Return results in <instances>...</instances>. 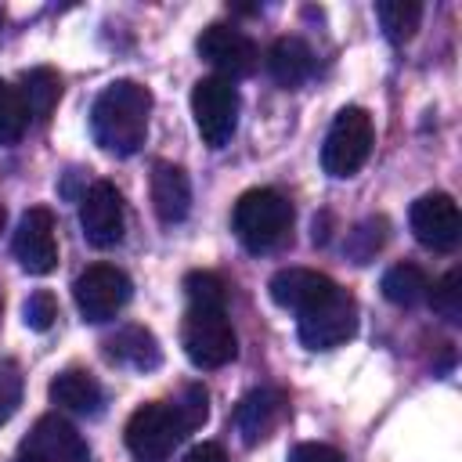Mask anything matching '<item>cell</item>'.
<instances>
[{
	"label": "cell",
	"instance_id": "8",
	"mask_svg": "<svg viewBox=\"0 0 462 462\" xmlns=\"http://www.w3.org/2000/svg\"><path fill=\"white\" fill-rule=\"evenodd\" d=\"M130 292H134L130 278L112 263H94L72 282V300H76L83 321H90V325L116 318L126 307Z\"/></svg>",
	"mask_w": 462,
	"mask_h": 462
},
{
	"label": "cell",
	"instance_id": "17",
	"mask_svg": "<svg viewBox=\"0 0 462 462\" xmlns=\"http://www.w3.org/2000/svg\"><path fill=\"white\" fill-rule=\"evenodd\" d=\"M105 357L123 368H134V372H152L162 365V346L148 328L123 325L105 339Z\"/></svg>",
	"mask_w": 462,
	"mask_h": 462
},
{
	"label": "cell",
	"instance_id": "33",
	"mask_svg": "<svg viewBox=\"0 0 462 462\" xmlns=\"http://www.w3.org/2000/svg\"><path fill=\"white\" fill-rule=\"evenodd\" d=\"M14 462H29V458H25V455H18V458H14Z\"/></svg>",
	"mask_w": 462,
	"mask_h": 462
},
{
	"label": "cell",
	"instance_id": "1",
	"mask_svg": "<svg viewBox=\"0 0 462 462\" xmlns=\"http://www.w3.org/2000/svg\"><path fill=\"white\" fill-rule=\"evenodd\" d=\"M152 90L134 79L108 83L90 105V137L112 155H134L148 137Z\"/></svg>",
	"mask_w": 462,
	"mask_h": 462
},
{
	"label": "cell",
	"instance_id": "5",
	"mask_svg": "<svg viewBox=\"0 0 462 462\" xmlns=\"http://www.w3.org/2000/svg\"><path fill=\"white\" fill-rule=\"evenodd\" d=\"M372 141H375V126L372 116L357 105H346L343 112H336L325 144H321V166L328 177H354L368 155H372Z\"/></svg>",
	"mask_w": 462,
	"mask_h": 462
},
{
	"label": "cell",
	"instance_id": "23",
	"mask_svg": "<svg viewBox=\"0 0 462 462\" xmlns=\"http://www.w3.org/2000/svg\"><path fill=\"white\" fill-rule=\"evenodd\" d=\"M386 242V220L383 217H368L361 224H354L346 231V242H343V253L354 260V263H368Z\"/></svg>",
	"mask_w": 462,
	"mask_h": 462
},
{
	"label": "cell",
	"instance_id": "13",
	"mask_svg": "<svg viewBox=\"0 0 462 462\" xmlns=\"http://www.w3.org/2000/svg\"><path fill=\"white\" fill-rule=\"evenodd\" d=\"M14 256L29 274H51L58 267V235L47 206H32L22 213L14 227Z\"/></svg>",
	"mask_w": 462,
	"mask_h": 462
},
{
	"label": "cell",
	"instance_id": "31",
	"mask_svg": "<svg viewBox=\"0 0 462 462\" xmlns=\"http://www.w3.org/2000/svg\"><path fill=\"white\" fill-rule=\"evenodd\" d=\"M180 462H227V455H224V448L220 444H195Z\"/></svg>",
	"mask_w": 462,
	"mask_h": 462
},
{
	"label": "cell",
	"instance_id": "16",
	"mask_svg": "<svg viewBox=\"0 0 462 462\" xmlns=\"http://www.w3.org/2000/svg\"><path fill=\"white\" fill-rule=\"evenodd\" d=\"M152 209L162 224H180L191 209V184L188 173L173 162L152 166Z\"/></svg>",
	"mask_w": 462,
	"mask_h": 462
},
{
	"label": "cell",
	"instance_id": "19",
	"mask_svg": "<svg viewBox=\"0 0 462 462\" xmlns=\"http://www.w3.org/2000/svg\"><path fill=\"white\" fill-rule=\"evenodd\" d=\"M47 393H51V401H54L58 408L76 411V415H97L101 404H105L101 383H97L90 372H83V368H69V372L54 375Z\"/></svg>",
	"mask_w": 462,
	"mask_h": 462
},
{
	"label": "cell",
	"instance_id": "14",
	"mask_svg": "<svg viewBox=\"0 0 462 462\" xmlns=\"http://www.w3.org/2000/svg\"><path fill=\"white\" fill-rule=\"evenodd\" d=\"M285 415V393L274 390V386H260V390H249L238 408H235V430L242 437V444H260L271 437V430L282 422Z\"/></svg>",
	"mask_w": 462,
	"mask_h": 462
},
{
	"label": "cell",
	"instance_id": "9",
	"mask_svg": "<svg viewBox=\"0 0 462 462\" xmlns=\"http://www.w3.org/2000/svg\"><path fill=\"white\" fill-rule=\"evenodd\" d=\"M79 227L94 249H112L126 235V206L116 184L94 180L79 199Z\"/></svg>",
	"mask_w": 462,
	"mask_h": 462
},
{
	"label": "cell",
	"instance_id": "32",
	"mask_svg": "<svg viewBox=\"0 0 462 462\" xmlns=\"http://www.w3.org/2000/svg\"><path fill=\"white\" fill-rule=\"evenodd\" d=\"M4 224H7V209L0 206V231H4Z\"/></svg>",
	"mask_w": 462,
	"mask_h": 462
},
{
	"label": "cell",
	"instance_id": "6",
	"mask_svg": "<svg viewBox=\"0 0 462 462\" xmlns=\"http://www.w3.org/2000/svg\"><path fill=\"white\" fill-rule=\"evenodd\" d=\"M238 87L220 76H206L191 87V116L195 130L209 148H224L238 126Z\"/></svg>",
	"mask_w": 462,
	"mask_h": 462
},
{
	"label": "cell",
	"instance_id": "18",
	"mask_svg": "<svg viewBox=\"0 0 462 462\" xmlns=\"http://www.w3.org/2000/svg\"><path fill=\"white\" fill-rule=\"evenodd\" d=\"M267 72H271V79L278 87L296 90L314 72V51L300 36H278L271 43V51H267Z\"/></svg>",
	"mask_w": 462,
	"mask_h": 462
},
{
	"label": "cell",
	"instance_id": "28",
	"mask_svg": "<svg viewBox=\"0 0 462 462\" xmlns=\"http://www.w3.org/2000/svg\"><path fill=\"white\" fill-rule=\"evenodd\" d=\"M54 318H58V300H54L47 289H36V292L25 300V307H22V321H25L32 332H47V328L54 325Z\"/></svg>",
	"mask_w": 462,
	"mask_h": 462
},
{
	"label": "cell",
	"instance_id": "7",
	"mask_svg": "<svg viewBox=\"0 0 462 462\" xmlns=\"http://www.w3.org/2000/svg\"><path fill=\"white\" fill-rule=\"evenodd\" d=\"M296 332L300 343L307 350H332L339 343H346L357 332V303L346 289H332L325 300H318L314 307H307L296 318Z\"/></svg>",
	"mask_w": 462,
	"mask_h": 462
},
{
	"label": "cell",
	"instance_id": "12",
	"mask_svg": "<svg viewBox=\"0 0 462 462\" xmlns=\"http://www.w3.org/2000/svg\"><path fill=\"white\" fill-rule=\"evenodd\" d=\"M18 455L29 462H90V448L79 437V430L61 415H43L22 440Z\"/></svg>",
	"mask_w": 462,
	"mask_h": 462
},
{
	"label": "cell",
	"instance_id": "30",
	"mask_svg": "<svg viewBox=\"0 0 462 462\" xmlns=\"http://www.w3.org/2000/svg\"><path fill=\"white\" fill-rule=\"evenodd\" d=\"M289 462H346L332 444H318V440H303L289 451Z\"/></svg>",
	"mask_w": 462,
	"mask_h": 462
},
{
	"label": "cell",
	"instance_id": "4",
	"mask_svg": "<svg viewBox=\"0 0 462 462\" xmlns=\"http://www.w3.org/2000/svg\"><path fill=\"white\" fill-rule=\"evenodd\" d=\"M180 346L195 368H224L238 354L235 328L224 307H195L188 303L180 321Z\"/></svg>",
	"mask_w": 462,
	"mask_h": 462
},
{
	"label": "cell",
	"instance_id": "29",
	"mask_svg": "<svg viewBox=\"0 0 462 462\" xmlns=\"http://www.w3.org/2000/svg\"><path fill=\"white\" fill-rule=\"evenodd\" d=\"M173 404L180 408V415H184V422H188V430H191V433L209 419V393H206L199 383L184 386V390H180V397H177Z\"/></svg>",
	"mask_w": 462,
	"mask_h": 462
},
{
	"label": "cell",
	"instance_id": "11",
	"mask_svg": "<svg viewBox=\"0 0 462 462\" xmlns=\"http://www.w3.org/2000/svg\"><path fill=\"white\" fill-rule=\"evenodd\" d=\"M408 224H411V235L433 253H451L462 238L458 206L444 191H430V195L415 199L411 209H408Z\"/></svg>",
	"mask_w": 462,
	"mask_h": 462
},
{
	"label": "cell",
	"instance_id": "27",
	"mask_svg": "<svg viewBox=\"0 0 462 462\" xmlns=\"http://www.w3.org/2000/svg\"><path fill=\"white\" fill-rule=\"evenodd\" d=\"M22 386H25V379H22L18 361L0 357V426L18 411V404H22Z\"/></svg>",
	"mask_w": 462,
	"mask_h": 462
},
{
	"label": "cell",
	"instance_id": "2",
	"mask_svg": "<svg viewBox=\"0 0 462 462\" xmlns=\"http://www.w3.org/2000/svg\"><path fill=\"white\" fill-rule=\"evenodd\" d=\"M292 227V202L274 188H249L231 209V231L249 253H271Z\"/></svg>",
	"mask_w": 462,
	"mask_h": 462
},
{
	"label": "cell",
	"instance_id": "25",
	"mask_svg": "<svg viewBox=\"0 0 462 462\" xmlns=\"http://www.w3.org/2000/svg\"><path fill=\"white\" fill-rule=\"evenodd\" d=\"M426 300H430V307H433L448 325H458V321H462V271L451 267L444 278H437V282L430 285Z\"/></svg>",
	"mask_w": 462,
	"mask_h": 462
},
{
	"label": "cell",
	"instance_id": "22",
	"mask_svg": "<svg viewBox=\"0 0 462 462\" xmlns=\"http://www.w3.org/2000/svg\"><path fill=\"white\" fill-rule=\"evenodd\" d=\"M375 18L386 32L390 43H408L419 29V18H422V4L415 0H379L375 4Z\"/></svg>",
	"mask_w": 462,
	"mask_h": 462
},
{
	"label": "cell",
	"instance_id": "26",
	"mask_svg": "<svg viewBox=\"0 0 462 462\" xmlns=\"http://www.w3.org/2000/svg\"><path fill=\"white\" fill-rule=\"evenodd\" d=\"M184 296H188V303H195V307H224L227 285H224L220 274H213V271H191V274L184 278Z\"/></svg>",
	"mask_w": 462,
	"mask_h": 462
},
{
	"label": "cell",
	"instance_id": "21",
	"mask_svg": "<svg viewBox=\"0 0 462 462\" xmlns=\"http://www.w3.org/2000/svg\"><path fill=\"white\" fill-rule=\"evenodd\" d=\"M379 289H383V296H386L390 303H397V307H415V303L426 300L430 278H426V271H422L419 263H393V267L383 274Z\"/></svg>",
	"mask_w": 462,
	"mask_h": 462
},
{
	"label": "cell",
	"instance_id": "15",
	"mask_svg": "<svg viewBox=\"0 0 462 462\" xmlns=\"http://www.w3.org/2000/svg\"><path fill=\"white\" fill-rule=\"evenodd\" d=\"M332 289H336V282L328 274H321V271H310V267H282L267 282L271 300L278 307H285V310H296V314H303L307 307L325 300Z\"/></svg>",
	"mask_w": 462,
	"mask_h": 462
},
{
	"label": "cell",
	"instance_id": "24",
	"mask_svg": "<svg viewBox=\"0 0 462 462\" xmlns=\"http://www.w3.org/2000/svg\"><path fill=\"white\" fill-rule=\"evenodd\" d=\"M29 126V108L22 101V90L0 79V144H18Z\"/></svg>",
	"mask_w": 462,
	"mask_h": 462
},
{
	"label": "cell",
	"instance_id": "10",
	"mask_svg": "<svg viewBox=\"0 0 462 462\" xmlns=\"http://www.w3.org/2000/svg\"><path fill=\"white\" fill-rule=\"evenodd\" d=\"M195 51H199L202 61H209L220 72V79H231V83L253 76L256 72V61H260L256 43L242 29L220 25V22L202 29V36L195 40Z\"/></svg>",
	"mask_w": 462,
	"mask_h": 462
},
{
	"label": "cell",
	"instance_id": "3",
	"mask_svg": "<svg viewBox=\"0 0 462 462\" xmlns=\"http://www.w3.org/2000/svg\"><path fill=\"white\" fill-rule=\"evenodd\" d=\"M188 422L173 401L141 404L126 422V448L134 462H166L173 448L188 437Z\"/></svg>",
	"mask_w": 462,
	"mask_h": 462
},
{
	"label": "cell",
	"instance_id": "20",
	"mask_svg": "<svg viewBox=\"0 0 462 462\" xmlns=\"http://www.w3.org/2000/svg\"><path fill=\"white\" fill-rule=\"evenodd\" d=\"M18 90H22V101L29 108V119L47 123L51 112H54V105H58V97H61V79H58L54 69H29L22 76V87Z\"/></svg>",
	"mask_w": 462,
	"mask_h": 462
}]
</instances>
